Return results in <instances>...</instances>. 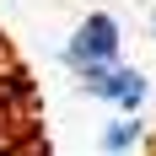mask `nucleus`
<instances>
[{
	"label": "nucleus",
	"instance_id": "1",
	"mask_svg": "<svg viewBox=\"0 0 156 156\" xmlns=\"http://www.w3.org/2000/svg\"><path fill=\"white\" fill-rule=\"evenodd\" d=\"M119 48H124L119 16L113 11H86L81 27L70 32V43H65V65H70V76H86V70H97V65H113Z\"/></svg>",
	"mask_w": 156,
	"mask_h": 156
},
{
	"label": "nucleus",
	"instance_id": "3",
	"mask_svg": "<svg viewBox=\"0 0 156 156\" xmlns=\"http://www.w3.org/2000/svg\"><path fill=\"white\" fill-rule=\"evenodd\" d=\"M140 140H145V124H140V113H113L108 124H102V135H97L102 156H129Z\"/></svg>",
	"mask_w": 156,
	"mask_h": 156
},
{
	"label": "nucleus",
	"instance_id": "4",
	"mask_svg": "<svg viewBox=\"0 0 156 156\" xmlns=\"http://www.w3.org/2000/svg\"><path fill=\"white\" fill-rule=\"evenodd\" d=\"M151 32H156V11H151Z\"/></svg>",
	"mask_w": 156,
	"mask_h": 156
},
{
	"label": "nucleus",
	"instance_id": "2",
	"mask_svg": "<svg viewBox=\"0 0 156 156\" xmlns=\"http://www.w3.org/2000/svg\"><path fill=\"white\" fill-rule=\"evenodd\" d=\"M76 81H81V92H86V97L108 102L113 113H140L145 97H151V81H145L135 65H124V59L97 65V70H86V76H76Z\"/></svg>",
	"mask_w": 156,
	"mask_h": 156
}]
</instances>
